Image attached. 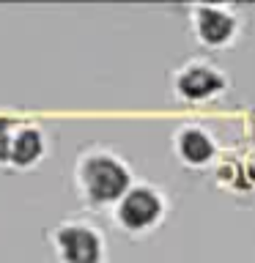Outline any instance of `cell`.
Listing matches in <instances>:
<instances>
[{
    "instance_id": "1",
    "label": "cell",
    "mask_w": 255,
    "mask_h": 263,
    "mask_svg": "<svg viewBox=\"0 0 255 263\" xmlns=\"http://www.w3.org/2000/svg\"><path fill=\"white\" fill-rule=\"evenodd\" d=\"M132 186V167L107 145H88L74 162V189L90 209L115 205Z\"/></svg>"
},
{
    "instance_id": "2",
    "label": "cell",
    "mask_w": 255,
    "mask_h": 263,
    "mask_svg": "<svg viewBox=\"0 0 255 263\" xmlns=\"http://www.w3.org/2000/svg\"><path fill=\"white\" fill-rule=\"evenodd\" d=\"M165 214H168V200L154 184H132L129 192L113 205L115 225L132 236L151 233L162 225Z\"/></svg>"
},
{
    "instance_id": "3",
    "label": "cell",
    "mask_w": 255,
    "mask_h": 263,
    "mask_svg": "<svg viewBox=\"0 0 255 263\" xmlns=\"http://www.w3.org/2000/svg\"><path fill=\"white\" fill-rule=\"evenodd\" d=\"M58 263H104V236L85 219H63L49 230Z\"/></svg>"
},
{
    "instance_id": "4",
    "label": "cell",
    "mask_w": 255,
    "mask_h": 263,
    "mask_svg": "<svg viewBox=\"0 0 255 263\" xmlns=\"http://www.w3.org/2000/svg\"><path fill=\"white\" fill-rule=\"evenodd\" d=\"M170 90L178 102L201 104V102H211V99L225 93L228 77L222 74L217 63L203 61V58H192V61L181 63L170 74Z\"/></svg>"
},
{
    "instance_id": "5",
    "label": "cell",
    "mask_w": 255,
    "mask_h": 263,
    "mask_svg": "<svg viewBox=\"0 0 255 263\" xmlns=\"http://www.w3.org/2000/svg\"><path fill=\"white\" fill-rule=\"evenodd\" d=\"M192 33L203 47L222 49L230 41H236L239 36V11L233 6H222V3H197L192 6Z\"/></svg>"
},
{
    "instance_id": "6",
    "label": "cell",
    "mask_w": 255,
    "mask_h": 263,
    "mask_svg": "<svg viewBox=\"0 0 255 263\" xmlns=\"http://www.w3.org/2000/svg\"><path fill=\"white\" fill-rule=\"evenodd\" d=\"M173 151L187 167H206L217 156V143L209 135V129L197 123H184L173 135Z\"/></svg>"
},
{
    "instance_id": "7",
    "label": "cell",
    "mask_w": 255,
    "mask_h": 263,
    "mask_svg": "<svg viewBox=\"0 0 255 263\" xmlns=\"http://www.w3.org/2000/svg\"><path fill=\"white\" fill-rule=\"evenodd\" d=\"M47 154V137L44 129L36 126V123H16L14 140H11V162L8 167H33L44 159Z\"/></svg>"
},
{
    "instance_id": "8",
    "label": "cell",
    "mask_w": 255,
    "mask_h": 263,
    "mask_svg": "<svg viewBox=\"0 0 255 263\" xmlns=\"http://www.w3.org/2000/svg\"><path fill=\"white\" fill-rule=\"evenodd\" d=\"M16 123H20V121L0 115V164H8V162H11V140H14Z\"/></svg>"
}]
</instances>
